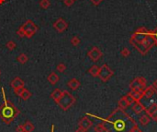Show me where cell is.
<instances>
[{
	"label": "cell",
	"mask_w": 157,
	"mask_h": 132,
	"mask_svg": "<svg viewBox=\"0 0 157 132\" xmlns=\"http://www.w3.org/2000/svg\"><path fill=\"white\" fill-rule=\"evenodd\" d=\"M86 115L102 120L105 125L106 132H133L137 127H139L135 120L127 114L125 110L119 107L113 111L107 118L99 117L91 114H86Z\"/></svg>",
	"instance_id": "cell-1"
},
{
	"label": "cell",
	"mask_w": 157,
	"mask_h": 132,
	"mask_svg": "<svg viewBox=\"0 0 157 132\" xmlns=\"http://www.w3.org/2000/svg\"><path fill=\"white\" fill-rule=\"evenodd\" d=\"M129 44H131L142 56L147 55L155 45L152 31L145 27H140L129 38Z\"/></svg>",
	"instance_id": "cell-2"
},
{
	"label": "cell",
	"mask_w": 157,
	"mask_h": 132,
	"mask_svg": "<svg viewBox=\"0 0 157 132\" xmlns=\"http://www.w3.org/2000/svg\"><path fill=\"white\" fill-rule=\"evenodd\" d=\"M1 91H2L4 103L0 106V117H1L2 121L4 123L9 125L15 118L18 117V115H19L20 112H19V110L10 102V101L7 99L4 88H2Z\"/></svg>",
	"instance_id": "cell-3"
},
{
	"label": "cell",
	"mask_w": 157,
	"mask_h": 132,
	"mask_svg": "<svg viewBox=\"0 0 157 132\" xmlns=\"http://www.w3.org/2000/svg\"><path fill=\"white\" fill-rule=\"evenodd\" d=\"M74 103H76V98L67 91H62V94L57 104L64 111H67L69 108H71Z\"/></svg>",
	"instance_id": "cell-4"
},
{
	"label": "cell",
	"mask_w": 157,
	"mask_h": 132,
	"mask_svg": "<svg viewBox=\"0 0 157 132\" xmlns=\"http://www.w3.org/2000/svg\"><path fill=\"white\" fill-rule=\"evenodd\" d=\"M147 80L143 77H137L131 83H129V89L137 92H143L146 88Z\"/></svg>",
	"instance_id": "cell-5"
},
{
	"label": "cell",
	"mask_w": 157,
	"mask_h": 132,
	"mask_svg": "<svg viewBox=\"0 0 157 132\" xmlns=\"http://www.w3.org/2000/svg\"><path fill=\"white\" fill-rule=\"evenodd\" d=\"M113 75H114V72H113L112 69L109 68L107 64H104L102 67H100L99 73L97 77H99L103 82H107V81L110 80V78Z\"/></svg>",
	"instance_id": "cell-6"
},
{
	"label": "cell",
	"mask_w": 157,
	"mask_h": 132,
	"mask_svg": "<svg viewBox=\"0 0 157 132\" xmlns=\"http://www.w3.org/2000/svg\"><path fill=\"white\" fill-rule=\"evenodd\" d=\"M21 28L24 30L25 37L27 38H31L38 31V27L34 24V22L32 21H27L25 24H23L21 26Z\"/></svg>",
	"instance_id": "cell-7"
},
{
	"label": "cell",
	"mask_w": 157,
	"mask_h": 132,
	"mask_svg": "<svg viewBox=\"0 0 157 132\" xmlns=\"http://www.w3.org/2000/svg\"><path fill=\"white\" fill-rule=\"evenodd\" d=\"M103 56V53L100 51L99 48L96 47V46H94V47L90 50V51L87 53V56L91 59V61L93 62H97L99 61L100 58Z\"/></svg>",
	"instance_id": "cell-8"
},
{
	"label": "cell",
	"mask_w": 157,
	"mask_h": 132,
	"mask_svg": "<svg viewBox=\"0 0 157 132\" xmlns=\"http://www.w3.org/2000/svg\"><path fill=\"white\" fill-rule=\"evenodd\" d=\"M68 24L64 19H59L53 23V28L55 29L59 33H64V31L67 29Z\"/></svg>",
	"instance_id": "cell-9"
},
{
	"label": "cell",
	"mask_w": 157,
	"mask_h": 132,
	"mask_svg": "<svg viewBox=\"0 0 157 132\" xmlns=\"http://www.w3.org/2000/svg\"><path fill=\"white\" fill-rule=\"evenodd\" d=\"M145 112H146V114L150 116L151 119L155 120L157 118V104L152 103L151 105H149L148 107H145Z\"/></svg>",
	"instance_id": "cell-10"
},
{
	"label": "cell",
	"mask_w": 157,
	"mask_h": 132,
	"mask_svg": "<svg viewBox=\"0 0 157 132\" xmlns=\"http://www.w3.org/2000/svg\"><path fill=\"white\" fill-rule=\"evenodd\" d=\"M92 125H93V122L88 117H86V116L82 117L79 120V123H78V126H79L81 129H83L84 130H85V131H87L90 127H92Z\"/></svg>",
	"instance_id": "cell-11"
},
{
	"label": "cell",
	"mask_w": 157,
	"mask_h": 132,
	"mask_svg": "<svg viewBox=\"0 0 157 132\" xmlns=\"http://www.w3.org/2000/svg\"><path fill=\"white\" fill-rule=\"evenodd\" d=\"M156 92H157V90H156V89H155L154 86H152V85H150V86H147L146 88L144 89V91L143 92V98L147 99V100L152 99V97L155 94Z\"/></svg>",
	"instance_id": "cell-12"
},
{
	"label": "cell",
	"mask_w": 157,
	"mask_h": 132,
	"mask_svg": "<svg viewBox=\"0 0 157 132\" xmlns=\"http://www.w3.org/2000/svg\"><path fill=\"white\" fill-rule=\"evenodd\" d=\"M132 111L134 112V114L140 115L141 113H143V111H145V106L143 105V103H141V101H137V102L133 103Z\"/></svg>",
	"instance_id": "cell-13"
},
{
	"label": "cell",
	"mask_w": 157,
	"mask_h": 132,
	"mask_svg": "<svg viewBox=\"0 0 157 132\" xmlns=\"http://www.w3.org/2000/svg\"><path fill=\"white\" fill-rule=\"evenodd\" d=\"M11 87H12L14 90L15 89H18V88H20V87H24V81H23L19 77L15 78V79L11 81Z\"/></svg>",
	"instance_id": "cell-14"
},
{
	"label": "cell",
	"mask_w": 157,
	"mask_h": 132,
	"mask_svg": "<svg viewBox=\"0 0 157 132\" xmlns=\"http://www.w3.org/2000/svg\"><path fill=\"white\" fill-rule=\"evenodd\" d=\"M67 85H68V87L71 89V90L76 91L77 89L81 86V83H80V81L78 80L77 79H72V80H70L68 81Z\"/></svg>",
	"instance_id": "cell-15"
},
{
	"label": "cell",
	"mask_w": 157,
	"mask_h": 132,
	"mask_svg": "<svg viewBox=\"0 0 157 132\" xmlns=\"http://www.w3.org/2000/svg\"><path fill=\"white\" fill-rule=\"evenodd\" d=\"M129 94L132 96V98L134 99L135 102H137V101H141V100H143V92H137V91L131 90V91H129Z\"/></svg>",
	"instance_id": "cell-16"
},
{
	"label": "cell",
	"mask_w": 157,
	"mask_h": 132,
	"mask_svg": "<svg viewBox=\"0 0 157 132\" xmlns=\"http://www.w3.org/2000/svg\"><path fill=\"white\" fill-rule=\"evenodd\" d=\"M62 94V91H61L60 89H55V90L52 92V94H51V98H53L57 103L59 102V100H60Z\"/></svg>",
	"instance_id": "cell-17"
},
{
	"label": "cell",
	"mask_w": 157,
	"mask_h": 132,
	"mask_svg": "<svg viewBox=\"0 0 157 132\" xmlns=\"http://www.w3.org/2000/svg\"><path fill=\"white\" fill-rule=\"evenodd\" d=\"M59 80H60V78H59V76L55 72H52L48 76V81L50 82V84H52V85H55L59 81Z\"/></svg>",
	"instance_id": "cell-18"
},
{
	"label": "cell",
	"mask_w": 157,
	"mask_h": 132,
	"mask_svg": "<svg viewBox=\"0 0 157 132\" xmlns=\"http://www.w3.org/2000/svg\"><path fill=\"white\" fill-rule=\"evenodd\" d=\"M129 106V104L128 103L126 99H125V96H122L120 99L119 103H118V107L120 108V109H122V110H126Z\"/></svg>",
	"instance_id": "cell-19"
},
{
	"label": "cell",
	"mask_w": 157,
	"mask_h": 132,
	"mask_svg": "<svg viewBox=\"0 0 157 132\" xmlns=\"http://www.w3.org/2000/svg\"><path fill=\"white\" fill-rule=\"evenodd\" d=\"M99 69H100V67H99V66H97V65H93L92 67L88 69V73H89V74L91 75L92 77L96 78V77L99 76Z\"/></svg>",
	"instance_id": "cell-20"
},
{
	"label": "cell",
	"mask_w": 157,
	"mask_h": 132,
	"mask_svg": "<svg viewBox=\"0 0 157 132\" xmlns=\"http://www.w3.org/2000/svg\"><path fill=\"white\" fill-rule=\"evenodd\" d=\"M139 121H140V124L142 126L145 127V126H147L149 123H150L151 121V117L149 116L147 114L146 115H143L142 116H140V118H139Z\"/></svg>",
	"instance_id": "cell-21"
},
{
	"label": "cell",
	"mask_w": 157,
	"mask_h": 132,
	"mask_svg": "<svg viewBox=\"0 0 157 132\" xmlns=\"http://www.w3.org/2000/svg\"><path fill=\"white\" fill-rule=\"evenodd\" d=\"M22 127H23V130H24V132H32L34 130L33 124L30 121H26L22 125Z\"/></svg>",
	"instance_id": "cell-22"
},
{
	"label": "cell",
	"mask_w": 157,
	"mask_h": 132,
	"mask_svg": "<svg viewBox=\"0 0 157 132\" xmlns=\"http://www.w3.org/2000/svg\"><path fill=\"white\" fill-rule=\"evenodd\" d=\"M30 96H31V92L27 90V89H24V91L22 92V94L20 95V98L24 101H27L28 99L30 98Z\"/></svg>",
	"instance_id": "cell-23"
},
{
	"label": "cell",
	"mask_w": 157,
	"mask_h": 132,
	"mask_svg": "<svg viewBox=\"0 0 157 132\" xmlns=\"http://www.w3.org/2000/svg\"><path fill=\"white\" fill-rule=\"evenodd\" d=\"M17 59L20 64H25V63H27V61H28L29 58H28V56H27L26 54H20V55L18 56Z\"/></svg>",
	"instance_id": "cell-24"
},
{
	"label": "cell",
	"mask_w": 157,
	"mask_h": 132,
	"mask_svg": "<svg viewBox=\"0 0 157 132\" xmlns=\"http://www.w3.org/2000/svg\"><path fill=\"white\" fill-rule=\"evenodd\" d=\"M94 130H95V132H106V129H105V125L104 123H99L97 124V125L94 127Z\"/></svg>",
	"instance_id": "cell-25"
},
{
	"label": "cell",
	"mask_w": 157,
	"mask_h": 132,
	"mask_svg": "<svg viewBox=\"0 0 157 132\" xmlns=\"http://www.w3.org/2000/svg\"><path fill=\"white\" fill-rule=\"evenodd\" d=\"M51 6V3L49 0H41L40 2V7L43 9H47Z\"/></svg>",
	"instance_id": "cell-26"
},
{
	"label": "cell",
	"mask_w": 157,
	"mask_h": 132,
	"mask_svg": "<svg viewBox=\"0 0 157 132\" xmlns=\"http://www.w3.org/2000/svg\"><path fill=\"white\" fill-rule=\"evenodd\" d=\"M6 46H7V48L9 49V50L12 51V50H14L16 48L17 44H16V42H14L13 41H9V42H7V44H6Z\"/></svg>",
	"instance_id": "cell-27"
},
{
	"label": "cell",
	"mask_w": 157,
	"mask_h": 132,
	"mask_svg": "<svg viewBox=\"0 0 157 132\" xmlns=\"http://www.w3.org/2000/svg\"><path fill=\"white\" fill-rule=\"evenodd\" d=\"M81 42V40H80V38L78 37V36H74L71 39V44L74 45V46H77L78 44H79Z\"/></svg>",
	"instance_id": "cell-28"
},
{
	"label": "cell",
	"mask_w": 157,
	"mask_h": 132,
	"mask_svg": "<svg viewBox=\"0 0 157 132\" xmlns=\"http://www.w3.org/2000/svg\"><path fill=\"white\" fill-rule=\"evenodd\" d=\"M120 55L122 56L123 57H128L129 55H131V51L129 50V48L124 47V48L120 51Z\"/></svg>",
	"instance_id": "cell-29"
},
{
	"label": "cell",
	"mask_w": 157,
	"mask_h": 132,
	"mask_svg": "<svg viewBox=\"0 0 157 132\" xmlns=\"http://www.w3.org/2000/svg\"><path fill=\"white\" fill-rule=\"evenodd\" d=\"M125 99H126V101L128 102V103L129 104V105H131V103H133L135 102L134 99L132 98V96H131V94H127L126 95H125Z\"/></svg>",
	"instance_id": "cell-30"
},
{
	"label": "cell",
	"mask_w": 157,
	"mask_h": 132,
	"mask_svg": "<svg viewBox=\"0 0 157 132\" xmlns=\"http://www.w3.org/2000/svg\"><path fill=\"white\" fill-rule=\"evenodd\" d=\"M56 69H57V71H59V72H64L65 69H66V66L64 63H61L56 67Z\"/></svg>",
	"instance_id": "cell-31"
},
{
	"label": "cell",
	"mask_w": 157,
	"mask_h": 132,
	"mask_svg": "<svg viewBox=\"0 0 157 132\" xmlns=\"http://www.w3.org/2000/svg\"><path fill=\"white\" fill-rule=\"evenodd\" d=\"M152 37H154V40L155 42V46L157 47V27L154 31H152Z\"/></svg>",
	"instance_id": "cell-32"
},
{
	"label": "cell",
	"mask_w": 157,
	"mask_h": 132,
	"mask_svg": "<svg viewBox=\"0 0 157 132\" xmlns=\"http://www.w3.org/2000/svg\"><path fill=\"white\" fill-rule=\"evenodd\" d=\"M24 87H20V88H18V89H15L14 90V92H15V94H17L18 96H19L20 97V95H21V94H22V92L24 91Z\"/></svg>",
	"instance_id": "cell-33"
},
{
	"label": "cell",
	"mask_w": 157,
	"mask_h": 132,
	"mask_svg": "<svg viewBox=\"0 0 157 132\" xmlns=\"http://www.w3.org/2000/svg\"><path fill=\"white\" fill-rule=\"evenodd\" d=\"M17 34H18L19 37H25V32H24V30L21 28V27L18 30Z\"/></svg>",
	"instance_id": "cell-34"
},
{
	"label": "cell",
	"mask_w": 157,
	"mask_h": 132,
	"mask_svg": "<svg viewBox=\"0 0 157 132\" xmlns=\"http://www.w3.org/2000/svg\"><path fill=\"white\" fill-rule=\"evenodd\" d=\"M74 1L76 0H64V4H65V6H67V7H71L73 4L74 3Z\"/></svg>",
	"instance_id": "cell-35"
},
{
	"label": "cell",
	"mask_w": 157,
	"mask_h": 132,
	"mask_svg": "<svg viewBox=\"0 0 157 132\" xmlns=\"http://www.w3.org/2000/svg\"><path fill=\"white\" fill-rule=\"evenodd\" d=\"M103 1V0H91V2L94 4L95 6H97V5H99V4Z\"/></svg>",
	"instance_id": "cell-36"
},
{
	"label": "cell",
	"mask_w": 157,
	"mask_h": 132,
	"mask_svg": "<svg viewBox=\"0 0 157 132\" xmlns=\"http://www.w3.org/2000/svg\"><path fill=\"white\" fill-rule=\"evenodd\" d=\"M16 131H17V132H24V130H23L22 125H18L17 129H16Z\"/></svg>",
	"instance_id": "cell-37"
},
{
	"label": "cell",
	"mask_w": 157,
	"mask_h": 132,
	"mask_svg": "<svg viewBox=\"0 0 157 132\" xmlns=\"http://www.w3.org/2000/svg\"><path fill=\"white\" fill-rule=\"evenodd\" d=\"M76 132H86V131H85V130H84L83 129H81L80 127H78V129L76 130Z\"/></svg>",
	"instance_id": "cell-38"
},
{
	"label": "cell",
	"mask_w": 157,
	"mask_h": 132,
	"mask_svg": "<svg viewBox=\"0 0 157 132\" xmlns=\"http://www.w3.org/2000/svg\"><path fill=\"white\" fill-rule=\"evenodd\" d=\"M152 86H154L156 90H157V80H155L154 81V83H152Z\"/></svg>",
	"instance_id": "cell-39"
},
{
	"label": "cell",
	"mask_w": 157,
	"mask_h": 132,
	"mask_svg": "<svg viewBox=\"0 0 157 132\" xmlns=\"http://www.w3.org/2000/svg\"><path fill=\"white\" fill-rule=\"evenodd\" d=\"M133 132H143V131L141 130V129H139V127H137V129H135L134 131H133Z\"/></svg>",
	"instance_id": "cell-40"
},
{
	"label": "cell",
	"mask_w": 157,
	"mask_h": 132,
	"mask_svg": "<svg viewBox=\"0 0 157 132\" xmlns=\"http://www.w3.org/2000/svg\"><path fill=\"white\" fill-rule=\"evenodd\" d=\"M51 132H54V125H52V131Z\"/></svg>",
	"instance_id": "cell-41"
},
{
	"label": "cell",
	"mask_w": 157,
	"mask_h": 132,
	"mask_svg": "<svg viewBox=\"0 0 157 132\" xmlns=\"http://www.w3.org/2000/svg\"><path fill=\"white\" fill-rule=\"evenodd\" d=\"M154 121H156V122H157V118H156V119H155V120H154Z\"/></svg>",
	"instance_id": "cell-42"
},
{
	"label": "cell",
	"mask_w": 157,
	"mask_h": 132,
	"mask_svg": "<svg viewBox=\"0 0 157 132\" xmlns=\"http://www.w3.org/2000/svg\"><path fill=\"white\" fill-rule=\"evenodd\" d=\"M0 74H1V70H0Z\"/></svg>",
	"instance_id": "cell-43"
}]
</instances>
